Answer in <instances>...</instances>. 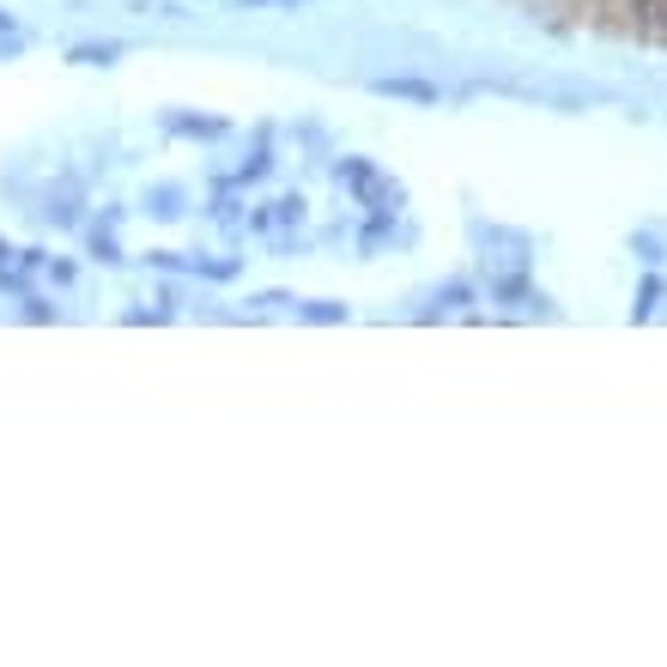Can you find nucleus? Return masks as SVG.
Segmentation results:
<instances>
[{
  "mask_svg": "<svg viewBox=\"0 0 667 667\" xmlns=\"http://www.w3.org/2000/svg\"><path fill=\"white\" fill-rule=\"evenodd\" d=\"M334 183L352 188V201H358L365 213H377V219H394V213H401V201H407L401 183H394L389 171H377L370 158H340V164H334Z\"/></svg>",
  "mask_w": 667,
  "mask_h": 667,
  "instance_id": "nucleus-1",
  "label": "nucleus"
},
{
  "mask_svg": "<svg viewBox=\"0 0 667 667\" xmlns=\"http://www.w3.org/2000/svg\"><path fill=\"white\" fill-rule=\"evenodd\" d=\"M382 98H413V104H438V85L425 80H377Z\"/></svg>",
  "mask_w": 667,
  "mask_h": 667,
  "instance_id": "nucleus-2",
  "label": "nucleus"
},
{
  "mask_svg": "<svg viewBox=\"0 0 667 667\" xmlns=\"http://www.w3.org/2000/svg\"><path fill=\"white\" fill-rule=\"evenodd\" d=\"M340 316H346V304H334V298L304 304V322H340Z\"/></svg>",
  "mask_w": 667,
  "mask_h": 667,
  "instance_id": "nucleus-3",
  "label": "nucleus"
},
{
  "mask_svg": "<svg viewBox=\"0 0 667 667\" xmlns=\"http://www.w3.org/2000/svg\"><path fill=\"white\" fill-rule=\"evenodd\" d=\"M176 201H183V188H152V213H158V219H176Z\"/></svg>",
  "mask_w": 667,
  "mask_h": 667,
  "instance_id": "nucleus-4",
  "label": "nucleus"
},
{
  "mask_svg": "<svg viewBox=\"0 0 667 667\" xmlns=\"http://www.w3.org/2000/svg\"><path fill=\"white\" fill-rule=\"evenodd\" d=\"M468 298H473V286H461V279H455V286H443V291H438V310H461Z\"/></svg>",
  "mask_w": 667,
  "mask_h": 667,
  "instance_id": "nucleus-5",
  "label": "nucleus"
},
{
  "mask_svg": "<svg viewBox=\"0 0 667 667\" xmlns=\"http://www.w3.org/2000/svg\"><path fill=\"white\" fill-rule=\"evenodd\" d=\"M656 298H661V279L649 274V279H644V298H637V316H649V304H656Z\"/></svg>",
  "mask_w": 667,
  "mask_h": 667,
  "instance_id": "nucleus-6",
  "label": "nucleus"
}]
</instances>
